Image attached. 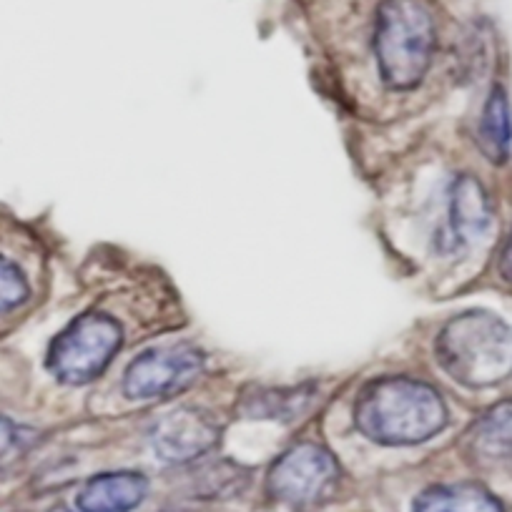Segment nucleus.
I'll return each instance as SVG.
<instances>
[{"label":"nucleus","instance_id":"nucleus-1","mask_svg":"<svg viewBox=\"0 0 512 512\" xmlns=\"http://www.w3.org/2000/svg\"><path fill=\"white\" fill-rule=\"evenodd\" d=\"M354 425L377 445H420L445 430L447 407L440 392L420 379L379 377L359 392Z\"/></svg>","mask_w":512,"mask_h":512},{"label":"nucleus","instance_id":"nucleus-2","mask_svg":"<svg viewBox=\"0 0 512 512\" xmlns=\"http://www.w3.org/2000/svg\"><path fill=\"white\" fill-rule=\"evenodd\" d=\"M379 78L392 91L422 83L437 51L435 13L425 0H379L372 31Z\"/></svg>","mask_w":512,"mask_h":512},{"label":"nucleus","instance_id":"nucleus-3","mask_svg":"<svg viewBox=\"0 0 512 512\" xmlns=\"http://www.w3.org/2000/svg\"><path fill=\"white\" fill-rule=\"evenodd\" d=\"M435 354L465 387H495L512 374V327L490 312H465L442 327Z\"/></svg>","mask_w":512,"mask_h":512},{"label":"nucleus","instance_id":"nucleus-4","mask_svg":"<svg viewBox=\"0 0 512 512\" xmlns=\"http://www.w3.org/2000/svg\"><path fill=\"white\" fill-rule=\"evenodd\" d=\"M121 327L106 314H83L73 319L51 344L48 369L53 377L71 387L93 382L121 349Z\"/></svg>","mask_w":512,"mask_h":512},{"label":"nucleus","instance_id":"nucleus-5","mask_svg":"<svg viewBox=\"0 0 512 512\" xmlns=\"http://www.w3.org/2000/svg\"><path fill=\"white\" fill-rule=\"evenodd\" d=\"M339 462L317 442H299L272 465L267 490L292 510H314L332 500L339 487Z\"/></svg>","mask_w":512,"mask_h":512},{"label":"nucleus","instance_id":"nucleus-6","mask_svg":"<svg viewBox=\"0 0 512 512\" xmlns=\"http://www.w3.org/2000/svg\"><path fill=\"white\" fill-rule=\"evenodd\" d=\"M204 372V354L189 344L149 349L128 364L123 392L131 400H156L184 392Z\"/></svg>","mask_w":512,"mask_h":512},{"label":"nucleus","instance_id":"nucleus-7","mask_svg":"<svg viewBox=\"0 0 512 512\" xmlns=\"http://www.w3.org/2000/svg\"><path fill=\"white\" fill-rule=\"evenodd\" d=\"M219 435L221 427L209 412L179 407L156 422L151 430V447L164 462L186 465L214 450Z\"/></svg>","mask_w":512,"mask_h":512},{"label":"nucleus","instance_id":"nucleus-8","mask_svg":"<svg viewBox=\"0 0 512 512\" xmlns=\"http://www.w3.org/2000/svg\"><path fill=\"white\" fill-rule=\"evenodd\" d=\"M492 226V204L487 191L472 176H460L450 189L447 226L442 236L445 249H465L485 239Z\"/></svg>","mask_w":512,"mask_h":512},{"label":"nucleus","instance_id":"nucleus-9","mask_svg":"<svg viewBox=\"0 0 512 512\" xmlns=\"http://www.w3.org/2000/svg\"><path fill=\"white\" fill-rule=\"evenodd\" d=\"M149 480L141 472H103L91 477L78 492L81 512H131L146 500Z\"/></svg>","mask_w":512,"mask_h":512},{"label":"nucleus","instance_id":"nucleus-10","mask_svg":"<svg viewBox=\"0 0 512 512\" xmlns=\"http://www.w3.org/2000/svg\"><path fill=\"white\" fill-rule=\"evenodd\" d=\"M470 452L490 467H512V400L492 407L470 432Z\"/></svg>","mask_w":512,"mask_h":512},{"label":"nucleus","instance_id":"nucleus-11","mask_svg":"<svg viewBox=\"0 0 512 512\" xmlns=\"http://www.w3.org/2000/svg\"><path fill=\"white\" fill-rule=\"evenodd\" d=\"M412 512H505L502 502L475 482L427 487L412 505Z\"/></svg>","mask_w":512,"mask_h":512},{"label":"nucleus","instance_id":"nucleus-12","mask_svg":"<svg viewBox=\"0 0 512 512\" xmlns=\"http://www.w3.org/2000/svg\"><path fill=\"white\" fill-rule=\"evenodd\" d=\"M477 141H480V151L485 154V159H490L492 164H505L510 159L512 108L502 86H495L487 96L480 128H477Z\"/></svg>","mask_w":512,"mask_h":512},{"label":"nucleus","instance_id":"nucleus-13","mask_svg":"<svg viewBox=\"0 0 512 512\" xmlns=\"http://www.w3.org/2000/svg\"><path fill=\"white\" fill-rule=\"evenodd\" d=\"M31 294L28 279L8 256L0 254V317L21 307Z\"/></svg>","mask_w":512,"mask_h":512},{"label":"nucleus","instance_id":"nucleus-14","mask_svg":"<svg viewBox=\"0 0 512 512\" xmlns=\"http://www.w3.org/2000/svg\"><path fill=\"white\" fill-rule=\"evenodd\" d=\"M33 442V432L16 425L13 420L0 415V472L13 467L26 457L28 447Z\"/></svg>","mask_w":512,"mask_h":512},{"label":"nucleus","instance_id":"nucleus-15","mask_svg":"<svg viewBox=\"0 0 512 512\" xmlns=\"http://www.w3.org/2000/svg\"><path fill=\"white\" fill-rule=\"evenodd\" d=\"M500 274H502V279L512 282V234L507 236L505 249H502V254H500Z\"/></svg>","mask_w":512,"mask_h":512},{"label":"nucleus","instance_id":"nucleus-16","mask_svg":"<svg viewBox=\"0 0 512 512\" xmlns=\"http://www.w3.org/2000/svg\"><path fill=\"white\" fill-rule=\"evenodd\" d=\"M161 512H194V510H176V507H171V510H161Z\"/></svg>","mask_w":512,"mask_h":512}]
</instances>
